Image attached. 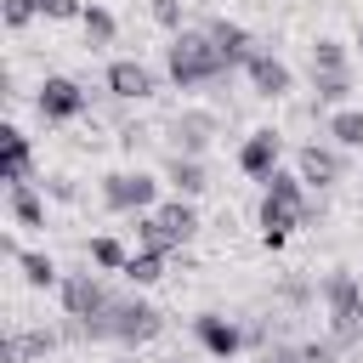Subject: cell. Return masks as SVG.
I'll return each instance as SVG.
<instances>
[{
	"instance_id": "obj_1",
	"label": "cell",
	"mask_w": 363,
	"mask_h": 363,
	"mask_svg": "<svg viewBox=\"0 0 363 363\" xmlns=\"http://www.w3.org/2000/svg\"><path fill=\"white\" fill-rule=\"evenodd\" d=\"M164 74H170L176 91H199V85L227 79L233 62L216 51V40H210L204 28H182V34H170V45H164Z\"/></svg>"
},
{
	"instance_id": "obj_2",
	"label": "cell",
	"mask_w": 363,
	"mask_h": 363,
	"mask_svg": "<svg viewBox=\"0 0 363 363\" xmlns=\"http://www.w3.org/2000/svg\"><path fill=\"white\" fill-rule=\"evenodd\" d=\"M102 329H108L113 346L136 352V346H147V340L164 335V312L153 301H142V295H113V306L102 312Z\"/></svg>"
},
{
	"instance_id": "obj_3",
	"label": "cell",
	"mask_w": 363,
	"mask_h": 363,
	"mask_svg": "<svg viewBox=\"0 0 363 363\" xmlns=\"http://www.w3.org/2000/svg\"><path fill=\"white\" fill-rule=\"evenodd\" d=\"M96 199H102L113 216H142V210L159 204V176L142 170V164H130V170H108L102 187H96Z\"/></svg>"
},
{
	"instance_id": "obj_4",
	"label": "cell",
	"mask_w": 363,
	"mask_h": 363,
	"mask_svg": "<svg viewBox=\"0 0 363 363\" xmlns=\"http://www.w3.org/2000/svg\"><path fill=\"white\" fill-rule=\"evenodd\" d=\"M85 108H91V91H85L79 79H68V74H45V79L34 85V113H40L45 125H74Z\"/></svg>"
},
{
	"instance_id": "obj_5",
	"label": "cell",
	"mask_w": 363,
	"mask_h": 363,
	"mask_svg": "<svg viewBox=\"0 0 363 363\" xmlns=\"http://www.w3.org/2000/svg\"><path fill=\"white\" fill-rule=\"evenodd\" d=\"M57 301H62V318H102L113 306V289L102 284V272H62Z\"/></svg>"
},
{
	"instance_id": "obj_6",
	"label": "cell",
	"mask_w": 363,
	"mask_h": 363,
	"mask_svg": "<svg viewBox=\"0 0 363 363\" xmlns=\"http://www.w3.org/2000/svg\"><path fill=\"white\" fill-rule=\"evenodd\" d=\"M102 85H108L113 102H147V96L159 91V74H153L147 62H136V57H113V62L102 68Z\"/></svg>"
},
{
	"instance_id": "obj_7",
	"label": "cell",
	"mask_w": 363,
	"mask_h": 363,
	"mask_svg": "<svg viewBox=\"0 0 363 363\" xmlns=\"http://www.w3.org/2000/svg\"><path fill=\"white\" fill-rule=\"evenodd\" d=\"M164 130H170V153H193V159H204L210 142H216V130H221V119H216L210 108H182Z\"/></svg>"
},
{
	"instance_id": "obj_8",
	"label": "cell",
	"mask_w": 363,
	"mask_h": 363,
	"mask_svg": "<svg viewBox=\"0 0 363 363\" xmlns=\"http://www.w3.org/2000/svg\"><path fill=\"white\" fill-rule=\"evenodd\" d=\"M295 170H301V182L306 187H335L340 176H346V147H335V142H301L295 147Z\"/></svg>"
},
{
	"instance_id": "obj_9",
	"label": "cell",
	"mask_w": 363,
	"mask_h": 363,
	"mask_svg": "<svg viewBox=\"0 0 363 363\" xmlns=\"http://www.w3.org/2000/svg\"><path fill=\"white\" fill-rule=\"evenodd\" d=\"M193 340L210 352V357H221V363H233L244 346H250V329H238L227 312H199L193 318Z\"/></svg>"
},
{
	"instance_id": "obj_10",
	"label": "cell",
	"mask_w": 363,
	"mask_h": 363,
	"mask_svg": "<svg viewBox=\"0 0 363 363\" xmlns=\"http://www.w3.org/2000/svg\"><path fill=\"white\" fill-rule=\"evenodd\" d=\"M278 164H284V130L261 125V130H250V136L238 142V170H244L250 182H267Z\"/></svg>"
},
{
	"instance_id": "obj_11",
	"label": "cell",
	"mask_w": 363,
	"mask_h": 363,
	"mask_svg": "<svg viewBox=\"0 0 363 363\" xmlns=\"http://www.w3.org/2000/svg\"><path fill=\"white\" fill-rule=\"evenodd\" d=\"M244 79H250V91H255V96H267V102H284V96L295 91L289 62H284V57H272V51H255V57L244 62Z\"/></svg>"
},
{
	"instance_id": "obj_12",
	"label": "cell",
	"mask_w": 363,
	"mask_h": 363,
	"mask_svg": "<svg viewBox=\"0 0 363 363\" xmlns=\"http://www.w3.org/2000/svg\"><path fill=\"white\" fill-rule=\"evenodd\" d=\"M62 346V329H11L0 346V363H40Z\"/></svg>"
},
{
	"instance_id": "obj_13",
	"label": "cell",
	"mask_w": 363,
	"mask_h": 363,
	"mask_svg": "<svg viewBox=\"0 0 363 363\" xmlns=\"http://www.w3.org/2000/svg\"><path fill=\"white\" fill-rule=\"evenodd\" d=\"M204 34L216 40V51H221L233 68H244V62L255 57V40H250V28H244V23H233V17H210V23H204Z\"/></svg>"
},
{
	"instance_id": "obj_14",
	"label": "cell",
	"mask_w": 363,
	"mask_h": 363,
	"mask_svg": "<svg viewBox=\"0 0 363 363\" xmlns=\"http://www.w3.org/2000/svg\"><path fill=\"white\" fill-rule=\"evenodd\" d=\"M255 227H261V244H267V250H284V238H289L295 227H306V221H301L295 204H284V199H261Z\"/></svg>"
},
{
	"instance_id": "obj_15",
	"label": "cell",
	"mask_w": 363,
	"mask_h": 363,
	"mask_svg": "<svg viewBox=\"0 0 363 363\" xmlns=\"http://www.w3.org/2000/svg\"><path fill=\"white\" fill-rule=\"evenodd\" d=\"M357 306H363V284H357V272L335 267V272L323 278V312H329V318H357Z\"/></svg>"
},
{
	"instance_id": "obj_16",
	"label": "cell",
	"mask_w": 363,
	"mask_h": 363,
	"mask_svg": "<svg viewBox=\"0 0 363 363\" xmlns=\"http://www.w3.org/2000/svg\"><path fill=\"white\" fill-rule=\"evenodd\" d=\"M0 147H6L0 176H6V182H34V142H28L17 125H6V130H0Z\"/></svg>"
},
{
	"instance_id": "obj_17",
	"label": "cell",
	"mask_w": 363,
	"mask_h": 363,
	"mask_svg": "<svg viewBox=\"0 0 363 363\" xmlns=\"http://www.w3.org/2000/svg\"><path fill=\"white\" fill-rule=\"evenodd\" d=\"M6 210H11V221L28 227V233L45 227V199H40L34 182H6Z\"/></svg>"
},
{
	"instance_id": "obj_18",
	"label": "cell",
	"mask_w": 363,
	"mask_h": 363,
	"mask_svg": "<svg viewBox=\"0 0 363 363\" xmlns=\"http://www.w3.org/2000/svg\"><path fill=\"white\" fill-rule=\"evenodd\" d=\"M164 182H170L182 199H199V193L210 187V170H204V159H193V153H170V159H164Z\"/></svg>"
},
{
	"instance_id": "obj_19",
	"label": "cell",
	"mask_w": 363,
	"mask_h": 363,
	"mask_svg": "<svg viewBox=\"0 0 363 363\" xmlns=\"http://www.w3.org/2000/svg\"><path fill=\"white\" fill-rule=\"evenodd\" d=\"M153 216L170 227L176 244H193V238H199V204H193V199H182V193H176V199H159Z\"/></svg>"
},
{
	"instance_id": "obj_20",
	"label": "cell",
	"mask_w": 363,
	"mask_h": 363,
	"mask_svg": "<svg viewBox=\"0 0 363 363\" xmlns=\"http://www.w3.org/2000/svg\"><path fill=\"white\" fill-rule=\"evenodd\" d=\"M11 267H17V278H23L28 289H57V284H62V272H57V261H51L45 250H23V244H17Z\"/></svg>"
},
{
	"instance_id": "obj_21",
	"label": "cell",
	"mask_w": 363,
	"mask_h": 363,
	"mask_svg": "<svg viewBox=\"0 0 363 363\" xmlns=\"http://www.w3.org/2000/svg\"><path fill=\"white\" fill-rule=\"evenodd\" d=\"M323 136H329L335 147H346V153H352V147H363V108H352V102H346V108H335V113L323 119Z\"/></svg>"
},
{
	"instance_id": "obj_22",
	"label": "cell",
	"mask_w": 363,
	"mask_h": 363,
	"mask_svg": "<svg viewBox=\"0 0 363 363\" xmlns=\"http://www.w3.org/2000/svg\"><path fill=\"white\" fill-rule=\"evenodd\" d=\"M352 68H329V74H312V96L323 102V108H346L352 102Z\"/></svg>"
},
{
	"instance_id": "obj_23",
	"label": "cell",
	"mask_w": 363,
	"mask_h": 363,
	"mask_svg": "<svg viewBox=\"0 0 363 363\" xmlns=\"http://www.w3.org/2000/svg\"><path fill=\"white\" fill-rule=\"evenodd\" d=\"M164 261H170V255H159V250H130V261H125L119 278H125L130 289H147V284L164 278Z\"/></svg>"
},
{
	"instance_id": "obj_24",
	"label": "cell",
	"mask_w": 363,
	"mask_h": 363,
	"mask_svg": "<svg viewBox=\"0 0 363 363\" xmlns=\"http://www.w3.org/2000/svg\"><path fill=\"white\" fill-rule=\"evenodd\" d=\"M130 227H136V244H142V250H159V255H176V250H182V244L170 238V227H164V221H159L153 210H142V216H136Z\"/></svg>"
},
{
	"instance_id": "obj_25",
	"label": "cell",
	"mask_w": 363,
	"mask_h": 363,
	"mask_svg": "<svg viewBox=\"0 0 363 363\" xmlns=\"http://www.w3.org/2000/svg\"><path fill=\"white\" fill-rule=\"evenodd\" d=\"M85 255H91V267H96V272H125V261H130V250H125L113 233H96V238L85 244Z\"/></svg>"
},
{
	"instance_id": "obj_26",
	"label": "cell",
	"mask_w": 363,
	"mask_h": 363,
	"mask_svg": "<svg viewBox=\"0 0 363 363\" xmlns=\"http://www.w3.org/2000/svg\"><path fill=\"white\" fill-rule=\"evenodd\" d=\"M79 28H85V45H113V34H119L113 11H108V6H96V0H85V17H79Z\"/></svg>"
},
{
	"instance_id": "obj_27",
	"label": "cell",
	"mask_w": 363,
	"mask_h": 363,
	"mask_svg": "<svg viewBox=\"0 0 363 363\" xmlns=\"http://www.w3.org/2000/svg\"><path fill=\"white\" fill-rule=\"evenodd\" d=\"M306 57H312V74H329V68H346V62H352L346 40H335V34H318Z\"/></svg>"
},
{
	"instance_id": "obj_28",
	"label": "cell",
	"mask_w": 363,
	"mask_h": 363,
	"mask_svg": "<svg viewBox=\"0 0 363 363\" xmlns=\"http://www.w3.org/2000/svg\"><path fill=\"white\" fill-rule=\"evenodd\" d=\"M301 357H306V363H340L346 346H340L335 335H312V340H301Z\"/></svg>"
},
{
	"instance_id": "obj_29",
	"label": "cell",
	"mask_w": 363,
	"mask_h": 363,
	"mask_svg": "<svg viewBox=\"0 0 363 363\" xmlns=\"http://www.w3.org/2000/svg\"><path fill=\"white\" fill-rule=\"evenodd\" d=\"M147 11H153V23H159V28H170V34H182V28H187L182 0H147Z\"/></svg>"
},
{
	"instance_id": "obj_30",
	"label": "cell",
	"mask_w": 363,
	"mask_h": 363,
	"mask_svg": "<svg viewBox=\"0 0 363 363\" xmlns=\"http://www.w3.org/2000/svg\"><path fill=\"white\" fill-rule=\"evenodd\" d=\"M40 17L45 23H79L85 17V0H40Z\"/></svg>"
},
{
	"instance_id": "obj_31",
	"label": "cell",
	"mask_w": 363,
	"mask_h": 363,
	"mask_svg": "<svg viewBox=\"0 0 363 363\" xmlns=\"http://www.w3.org/2000/svg\"><path fill=\"white\" fill-rule=\"evenodd\" d=\"M40 17V0H6V28H28Z\"/></svg>"
},
{
	"instance_id": "obj_32",
	"label": "cell",
	"mask_w": 363,
	"mask_h": 363,
	"mask_svg": "<svg viewBox=\"0 0 363 363\" xmlns=\"http://www.w3.org/2000/svg\"><path fill=\"white\" fill-rule=\"evenodd\" d=\"M261 363H306V357H301V346H284V340H272V346H261Z\"/></svg>"
},
{
	"instance_id": "obj_33",
	"label": "cell",
	"mask_w": 363,
	"mask_h": 363,
	"mask_svg": "<svg viewBox=\"0 0 363 363\" xmlns=\"http://www.w3.org/2000/svg\"><path fill=\"white\" fill-rule=\"evenodd\" d=\"M278 295H284V301H289V306H306V301H312V289H306V284H301V278H289V284H284V289H278Z\"/></svg>"
},
{
	"instance_id": "obj_34",
	"label": "cell",
	"mask_w": 363,
	"mask_h": 363,
	"mask_svg": "<svg viewBox=\"0 0 363 363\" xmlns=\"http://www.w3.org/2000/svg\"><path fill=\"white\" fill-rule=\"evenodd\" d=\"M45 193H51V199H74V176H51Z\"/></svg>"
},
{
	"instance_id": "obj_35",
	"label": "cell",
	"mask_w": 363,
	"mask_h": 363,
	"mask_svg": "<svg viewBox=\"0 0 363 363\" xmlns=\"http://www.w3.org/2000/svg\"><path fill=\"white\" fill-rule=\"evenodd\" d=\"M113 363H142V357H136V352H125V357H113Z\"/></svg>"
},
{
	"instance_id": "obj_36",
	"label": "cell",
	"mask_w": 363,
	"mask_h": 363,
	"mask_svg": "<svg viewBox=\"0 0 363 363\" xmlns=\"http://www.w3.org/2000/svg\"><path fill=\"white\" fill-rule=\"evenodd\" d=\"M352 45H357V51H363V23H357V34H352Z\"/></svg>"
},
{
	"instance_id": "obj_37",
	"label": "cell",
	"mask_w": 363,
	"mask_h": 363,
	"mask_svg": "<svg viewBox=\"0 0 363 363\" xmlns=\"http://www.w3.org/2000/svg\"><path fill=\"white\" fill-rule=\"evenodd\" d=\"M357 318H363V306H357Z\"/></svg>"
}]
</instances>
